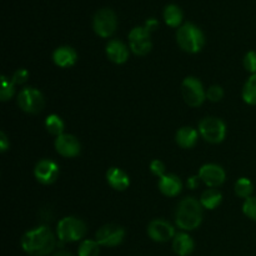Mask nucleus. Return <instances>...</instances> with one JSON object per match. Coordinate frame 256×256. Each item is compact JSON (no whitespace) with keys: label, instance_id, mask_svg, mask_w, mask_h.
<instances>
[{"label":"nucleus","instance_id":"obj_1","mask_svg":"<svg viewBox=\"0 0 256 256\" xmlns=\"http://www.w3.org/2000/svg\"><path fill=\"white\" fill-rule=\"evenodd\" d=\"M56 246V238L48 226H38L25 232L22 248L30 256H46Z\"/></svg>","mask_w":256,"mask_h":256},{"label":"nucleus","instance_id":"obj_2","mask_svg":"<svg viewBox=\"0 0 256 256\" xmlns=\"http://www.w3.org/2000/svg\"><path fill=\"white\" fill-rule=\"evenodd\" d=\"M202 222V205L195 198H185L178 204L175 222L180 229L192 232L200 226Z\"/></svg>","mask_w":256,"mask_h":256},{"label":"nucleus","instance_id":"obj_3","mask_svg":"<svg viewBox=\"0 0 256 256\" xmlns=\"http://www.w3.org/2000/svg\"><path fill=\"white\" fill-rule=\"evenodd\" d=\"M176 42L184 52L189 54L199 52L205 45L204 32L192 22H185L178 29Z\"/></svg>","mask_w":256,"mask_h":256},{"label":"nucleus","instance_id":"obj_4","mask_svg":"<svg viewBox=\"0 0 256 256\" xmlns=\"http://www.w3.org/2000/svg\"><path fill=\"white\" fill-rule=\"evenodd\" d=\"M86 234V225L82 219L75 216H65L58 222L56 236L60 242H72L82 239Z\"/></svg>","mask_w":256,"mask_h":256},{"label":"nucleus","instance_id":"obj_5","mask_svg":"<svg viewBox=\"0 0 256 256\" xmlns=\"http://www.w3.org/2000/svg\"><path fill=\"white\" fill-rule=\"evenodd\" d=\"M199 132L205 142L210 144H219L225 139L226 126L219 118L208 116L200 122Z\"/></svg>","mask_w":256,"mask_h":256},{"label":"nucleus","instance_id":"obj_6","mask_svg":"<svg viewBox=\"0 0 256 256\" xmlns=\"http://www.w3.org/2000/svg\"><path fill=\"white\" fill-rule=\"evenodd\" d=\"M182 95L184 102L192 108L200 106L206 99V92L202 82L195 76L185 78L182 84Z\"/></svg>","mask_w":256,"mask_h":256},{"label":"nucleus","instance_id":"obj_7","mask_svg":"<svg viewBox=\"0 0 256 256\" xmlns=\"http://www.w3.org/2000/svg\"><path fill=\"white\" fill-rule=\"evenodd\" d=\"M118 26V19L112 9H100L95 12L92 19V29L99 36L109 38L115 32Z\"/></svg>","mask_w":256,"mask_h":256},{"label":"nucleus","instance_id":"obj_8","mask_svg":"<svg viewBox=\"0 0 256 256\" xmlns=\"http://www.w3.org/2000/svg\"><path fill=\"white\" fill-rule=\"evenodd\" d=\"M18 105L29 114H38L44 109V95L35 88H25L18 95Z\"/></svg>","mask_w":256,"mask_h":256},{"label":"nucleus","instance_id":"obj_9","mask_svg":"<svg viewBox=\"0 0 256 256\" xmlns=\"http://www.w3.org/2000/svg\"><path fill=\"white\" fill-rule=\"evenodd\" d=\"M152 32L145 26H136L129 32L130 50L138 56H144L152 52V42L150 39Z\"/></svg>","mask_w":256,"mask_h":256},{"label":"nucleus","instance_id":"obj_10","mask_svg":"<svg viewBox=\"0 0 256 256\" xmlns=\"http://www.w3.org/2000/svg\"><path fill=\"white\" fill-rule=\"evenodd\" d=\"M125 230L124 228L116 224H106L100 228L95 234V240L99 242L100 246L114 248L124 242Z\"/></svg>","mask_w":256,"mask_h":256},{"label":"nucleus","instance_id":"obj_11","mask_svg":"<svg viewBox=\"0 0 256 256\" xmlns=\"http://www.w3.org/2000/svg\"><path fill=\"white\" fill-rule=\"evenodd\" d=\"M148 235L156 242H166L175 238V229L169 222L162 219H155L148 226Z\"/></svg>","mask_w":256,"mask_h":256},{"label":"nucleus","instance_id":"obj_12","mask_svg":"<svg viewBox=\"0 0 256 256\" xmlns=\"http://www.w3.org/2000/svg\"><path fill=\"white\" fill-rule=\"evenodd\" d=\"M199 178L206 186L209 188H218L224 184L226 179L224 169L220 165L216 164H205L200 168Z\"/></svg>","mask_w":256,"mask_h":256},{"label":"nucleus","instance_id":"obj_13","mask_svg":"<svg viewBox=\"0 0 256 256\" xmlns=\"http://www.w3.org/2000/svg\"><path fill=\"white\" fill-rule=\"evenodd\" d=\"M35 179L44 185H50L59 176V166L52 160H40L34 168Z\"/></svg>","mask_w":256,"mask_h":256},{"label":"nucleus","instance_id":"obj_14","mask_svg":"<svg viewBox=\"0 0 256 256\" xmlns=\"http://www.w3.org/2000/svg\"><path fill=\"white\" fill-rule=\"evenodd\" d=\"M55 149L58 154L64 158H75L80 154L82 145L79 140L72 134H62L55 139Z\"/></svg>","mask_w":256,"mask_h":256},{"label":"nucleus","instance_id":"obj_15","mask_svg":"<svg viewBox=\"0 0 256 256\" xmlns=\"http://www.w3.org/2000/svg\"><path fill=\"white\" fill-rule=\"evenodd\" d=\"M106 56L114 64H124L129 59V49L120 40H110L106 45Z\"/></svg>","mask_w":256,"mask_h":256},{"label":"nucleus","instance_id":"obj_16","mask_svg":"<svg viewBox=\"0 0 256 256\" xmlns=\"http://www.w3.org/2000/svg\"><path fill=\"white\" fill-rule=\"evenodd\" d=\"M159 190L165 196H178L182 190V182L178 175L165 174L159 179Z\"/></svg>","mask_w":256,"mask_h":256},{"label":"nucleus","instance_id":"obj_17","mask_svg":"<svg viewBox=\"0 0 256 256\" xmlns=\"http://www.w3.org/2000/svg\"><path fill=\"white\" fill-rule=\"evenodd\" d=\"M106 182L110 186L118 192H124L129 188L130 178L124 170L119 168H110L106 172Z\"/></svg>","mask_w":256,"mask_h":256},{"label":"nucleus","instance_id":"obj_18","mask_svg":"<svg viewBox=\"0 0 256 256\" xmlns=\"http://www.w3.org/2000/svg\"><path fill=\"white\" fill-rule=\"evenodd\" d=\"M52 60L55 65L60 68H70L76 62L78 54L74 48L72 46H59L52 52Z\"/></svg>","mask_w":256,"mask_h":256},{"label":"nucleus","instance_id":"obj_19","mask_svg":"<svg viewBox=\"0 0 256 256\" xmlns=\"http://www.w3.org/2000/svg\"><path fill=\"white\" fill-rule=\"evenodd\" d=\"M198 138H199V132L192 126H184L179 129L175 135L176 144L182 149H192L196 145Z\"/></svg>","mask_w":256,"mask_h":256},{"label":"nucleus","instance_id":"obj_20","mask_svg":"<svg viewBox=\"0 0 256 256\" xmlns=\"http://www.w3.org/2000/svg\"><path fill=\"white\" fill-rule=\"evenodd\" d=\"M194 240L185 232H179L172 239V250L179 256H188L194 252Z\"/></svg>","mask_w":256,"mask_h":256},{"label":"nucleus","instance_id":"obj_21","mask_svg":"<svg viewBox=\"0 0 256 256\" xmlns=\"http://www.w3.org/2000/svg\"><path fill=\"white\" fill-rule=\"evenodd\" d=\"M222 192L216 189H212V188L205 190V192L202 194V198H200V202H202V208L209 210L216 209V208L220 205V202H222Z\"/></svg>","mask_w":256,"mask_h":256},{"label":"nucleus","instance_id":"obj_22","mask_svg":"<svg viewBox=\"0 0 256 256\" xmlns=\"http://www.w3.org/2000/svg\"><path fill=\"white\" fill-rule=\"evenodd\" d=\"M164 20L169 26L178 28L182 22V12L178 5L170 4L164 9Z\"/></svg>","mask_w":256,"mask_h":256},{"label":"nucleus","instance_id":"obj_23","mask_svg":"<svg viewBox=\"0 0 256 256\" xmlns=\"http://www.w3.org/2000/svg\"><path fill=\"white\" fill-rule=\"evenodd\" d=\"M242 95L246 104L256 105V74H252L245 82Z\"/></svg>","mask_w":256,"mask_h":256},{"label":"nucleus","instance_id":"obj_24","mask_svg":"<svg viewBox=\"0 0 256 256\" xmlns=\"http://www.w3.org/2000/svg\"><path fill=\"white\" fill-rule=\"evenodd\" d=\"M45 128H46L48 132H50L52 135H55V136H59V135L64 134V122L56 114H52L46 118V120H45Z\"/></svg>","mask_w":256,"mask_h":256},{"label":"nucleus","instance_id":"obj_25","mask_svg":"<svg viewBox=\"0 0 256 256\" xmlns=\"http://www.w3.org/2000/svg\"><path fill=\"white\" fill-rule=\"evenodd\" d=\"M234 190L238 196L242 198V199H248V198L252 196L254 186H252V182L248 178H240L235 182Z\"/></svg>","mask_w":256,"mask_h":256},{"label":"nucleus","instance_id":"obj_26","mask_svg":"<svg viewBox=\"0 0 256 256\" xmlns=\"http://www.w3.org/2000/svg\"><path fill=\"white\" fill-rule=\"evenodd\" d=\"M100 245L96 240H82L78 249L79 256H99Z\"/></svg>","mask_w":256,"mask_h":256},{"label":"nucleus","instance_id":"obj_27","mask_svg":"<svg viewBox=\"0 0 256 256\" xmlns=\"http://www.w3.org/2000/svg\"><path fill=\"white\" fill-rule=\"evenodd\" d=\"M15 92V84L12 80H8L5 75L2 76V86H0V99L2 102H8L12 99Z\"/></svg>","mask_w":256,"mask_h":256},{"label":"nucleus","instance_id":"obj_28","mask_svg":"<svg viewBox=\"0 0 256 256\" xmlns=\"http://www.w3.org/2000/svg\"><path fill=\"white\" fill-rule=\"evenodd\" d=\"M242 212L249 219L256 222V196H250L245 199L244 204H242Z\"/></svg>","mask_w":256,"mask_h":256},{"label":"nucleus","instance_id":"obj_29","mask_svg":"<svg viewBox=\"0 0 256 256\" xmlns=\"http://www.w3.org/2000/svg\"><path fill=\"white\" fill-rule=\"evenodd\" d=\"M224 98V90L219 85H212L206 90V99L212 102H218Z\"/></svg>","mask_w":256,"mask_h":256},{"label":"nucleus","instance_id":"obj_30","mask_svg":"<svg viewBox=\"0 0 256 256\" xmlns=\"http://www.w3.org/2000/svg\"><path fill=\"white\" fill-rule=\"evenodd\" d=\"M244 68L252 74H256V52H249L242 60Z\"/></svg>","mask_w":256,"mask_h":256},{"label":"nucleus","instance_id":"obj_31","mask_svg":"<svg viewBox=\"0 0 256 256\" xmlns=\"http://www.w3.org/2000/svg\"><path fill=\"white\" fill-rule=\"evenodd\" d=\"M150 172L155 175V176H164L165 175V165L162 160H152V164H150Z\"/></svg>","mask_w":256,"mask_h":256},{"label":"nucleus","instance_id":"obj_32","mask_svg":"<svg viewBox=\"0 0 256 256\" xmlns=\"http://www.w3.org/2000/svg\"><path fill=\"white\" fill-rule=\"evenodd\" d=\"M28 76H29V72H28L26 69H19L14 72V75L12 78V82L15 85H22L26 82Z\"/></svg>","mask_w":256,"mask_h":256},{"label":"nucleus","instance_id":"obj_33","mask_svg":"<svg viewBox=\"0 0 256 256\" xmlns=\"http://www.w3.org/2000/svg\"><path fill=\"white\" fill-rule=\"evenodd\" d=\"M9 146H10L9 139H8L6 134H5L4 132H0V150H2V152H5L8 149H9Z\"/></svg>","mask_w":256,"mask_h":256},{"label":"nucleus","instance_id":"obj_34","mask_svg":"<svg viewBox=\"0 0 256 256\" xmlns=\"http://www.w3.org/2000/svg\"><path fill=\"white\" fill-rule=\"evenodd\" d=\"M158 25H159V22H158V20L154 19V18H152V19H148V20H146V22H145L144 26L146 28V29L149 30L150 32H154L155 29H156Z\"/></svg>","mask_w":256,"mask_h":256},{"label":"nucleus","instance_id":"obj_35","mask_svg":"<svg viewBox=\"0 0 256 256\" xmlns=\"http://www.w3.org/2000/svg\"><path fill=\"white\" fill-rule=\"evenodd\" d=\"M200 182H202V180H200L199 175H198V176H192L188 180V186H189L190 189H196Z\"/></svg>","mask_w":256,"mask_h":256},{"label":"nucleus","instance_id":"obj_36","mask_svg":"<svg viewBox=\"0 0 256 256\" xmlns=\"http://www.w3.org/2000/svg\"><path fill=\"white\" fill-rule=\"evenodd\" d=\"M52 256H72V255L68 252H58L56 254H54Z\"/></svg>","mask_w":256,"mask_h":256}]
</instances>
